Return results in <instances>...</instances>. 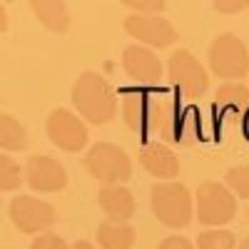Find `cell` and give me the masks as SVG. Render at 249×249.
<instances>
[{
  "label": "cell",
  "mask_w": 249,
  "mask_h": 249,
  "mask_svg": "<svg viewBox=\"0 0 249 249\" xmlns=\"http://www.w3.org/2000/svg\"><path fill=\"white\" fill-rule=\"evenodd\" d=\"M167 77L187 97H202L210 88V75L204 65L187 50H175V55L167 60Z\"/></svg>",
  "instance_id": "obj_7"
},
{
  "label": "cell",
  "mask_w": 249,
  "mask_h": 249,
  "mask_svg": "<svg viewBox=\"0 0 249 249\" xmlns=\"http://www.w3.org/2000/svg\"><path fill=\"white\" fill-rule=\"evenodd\" d=\"M124 30L135 40L152 48H170L179 40L175 25L162 15H127L124 18Z\"/></svg>",
  "instance_id": "obj_10"
},
{
  "label": "cell",
  "mask_w": 249,
  "mask_h": 249,
  "mask_svg": "<svg viewBox=\"0 0 249 249\" xmlns=\"http://www.w3.org/2000/svg\"><path fill=\"white\" fill-rule=\"evenodd\" d=\"M72 102L75 110L82 115V120L90 124H105L115 117L117 97L110 88V82L97 72H82L72 88Z\"/></svg>",
  "instance_id": "obj_1"
},
{
  "label": "cell",
  "mask_w": 249,
  "mask_h": 249,
  "mask_svg": "<svg viewBox=\"0 0 249 249\" xmlns=\"http://www.w3.org/2000/svg\"><path fill=\"white\" fill-rule=\"evenodd\" d=\"M214 107L222 120L239 117L242 122L244 115L249 112V88L244 82H224L214 95Z\"/></svg>",
  "instance_id": "obj_15"
},
{
  "label": "cell",
  "mask_w": 249,
  "mask_h": 249,
  "mask_svg": "<svg viewBox=\"0 0 249 249\" xmlns=\"http://www.w3.org/2000/svg\"><path fill=\"white\" fill-rule=\"evenodd\" d=\"M197 249H234V234L227 230H207L197 237Z\"/></svg>",
  "instance_id": "obj_20"
},
{
  "label": "cell",
  "mask_w": 249,
  "mask_h": 249,
  "mask_svg": "<svg viewBox=\"0 0 249 249\" xmlns=\"http://www.w3.org/2000/svg\"><path fill=\"white\" fill-rule=\"evenodd\" d=\"M88 172L102 184H122L132 177V162L122 147L112 142H97L85 155Z\"/></svg>",
  "instance_id": "obj_4"
},
{
  "label": "cell",
  "mask_w": 249,
  "mask_h": 249,
  "mask_svg": "<svg viewBox=\"0 0 249 249\" xmlns=\"http://www.w3.org/2000/svg\"><path fill=\"white\" fill-rule=\"evenodd\" d=\"M137 239V232L127 222H102L97 227V242L102 249H132Z\"/></svg>",
  "instance_id": "obj_17"
},
{
  "label": "cell",
  "mask_w": 249,
  "mask_h": 249,
  "mask_svg": "<svg viewBox=\"0 0 249 249\" xmlns=\"http://www.w3.org/2000/svg\"><path fill=\"white\" fill-rule=\"evenodd\" d=\"M249 3H244V0H239V3H214V10H222V13H237L242 8H247Z\"/></svg>",
  "instance_id": "obj_25"
},
{
  "label": "cell",
  "mask_w": 249,
  "mask_h": 249,
  "mask_svg": "<svg viewBox=\"0 0 249 249\" xmlns=\"http://www.w3.org/2000/svg\"><path fill=\"white\" fill-rule=\"evenodd\" d=\"M25 179V170H20V164L10 157V155H3L0 157V187L5 192H13L18 190Z\"/></svg>",
  "instance_id": "obj_19"
},
{
  "label": "cell",
  "mask_w": 249,
  "mask_h": 249,
  "mask_svg": "<svg viewBox=\"0 0 249 249\" xmlns=\"http://www.w3.org/2000/svg\"><path fill=\"white\" fill-rule=\"evenodd\" d=\"M227 187L239 195L242 199H249V164H242V167H232L230 172L224 175Z\"/></svg>",
  "instance_id": "obj_21"
},
{
  "label": "cell",
  "mask_w": 249,
  "mask_h": 249,
  "mask_svg": "<svg viewBox=\"0 0 249 249\" xmlns=\"http://www.w3.org/2000/svg\"><path fill=\"white\" fill-rule=\"evenodd\" d=\"M157 249H195V244H192L190 239H184V237L175 234V237H167V239H162Z\"/></svg>",
  "instance_id": "obj_24"
},
{
  "label": "cell",
  "mask_w": 249,
  "mask_h": 249,
  "mask_svg": "<svg viewBox=\"0 0 249 249\" xmlns=\"http://www.w3.org/2000/svg\"><path fill=\"white\" fill-rule=\"evenodd\" d=\"M48 140L65 152H80L88 144V127L68 107H57L48 115Z\"/></svg>",
  "instance_id": "obj_9"
},
{
  "label": "cell",
  "mask_w": 249,
  "mask_h": 249,
  "mask_svg": "<svg viewBox=\"0 0 249 249\" xmlns=\"http://www.w3.org/2000/svg\"><path fill=\"white\" fill-rule=\"evenodd\" d=\"M97 202L112 222H127L135 214V197L124 184H102Z\"/></svg>",
  "instance_id": "obj_14"
},
{
  "label": "cell",
  "mask_w": 249,
  "mask_h": 249,
  "mask_svg": "<svg viewBox=\"0 0 249 249\" xmlns=\"http://www.w3.org/2000/svg\"><path fill=\"white\" fill-rule=\"evenodd\" d=\"M0 144L5 152H20L28 147V130L10 112L0 115Z\"/></svg>",
  "instance_id": "obj_18"
},
{
  "label": "cell",
  "mask_w": 249,
  "mask_h": 249,
  "mask_svg": "<svg viewBox=\"0 0 249 249\" xmlns=\"http://www.w3.org/2000/svg\"><path fill=\"white\" fill-rule=\"evenodd\" d=\"M8 214H10L13 224L18 227L20 232H25V234H40V232L45 234L50 227L57 222L55 207L43 202V199H37V197H30V195L15 197L8 204Z\"/></svg>",
  "instance_id": "obj_6"
},
{
  "label": "cell",
  "mask_w": 249,
  "mask_h": 249,
  "mask_svg": "<svg viewBox=\"0 0 249 249\" xmlns=\"http://www.w3.org/2000/svg\"><path fill=\"white\" fill-rule=\"evenodd\" d=\"M122 68L140 85H157L162 80V62L160 57L142 45H127L122 53Z\"/></svg>",
  "instance_id": "obj_12"
},
{
  "label": "cell",
  "mask_w": 249,
  "mask_h": 249,
  "mask_svg": "<svg viewBox=\"0 0 249 249\" xmlns=\"http://www.w3.org/2000/svg\"><path fill=\"white\" fill-rule=\"evenodd\" d=\"M30 10L50 33H57V35L68 33L70 10L65 3H60V0H35V3H30Z\"/></svg>",
  "instance_id": "obj_16"
},
{
  "label": "cell",
  "mask_w": 249,
  "mask_h": 249,
  "mask_svg": "<svg viewBox=\"0 0 249 249\" xmlns=\"http://www.w3.org/2000/svg\"><path fill=\"white\" fill-rule=\"evenodd\" d=\"M72 249H95V244L92 242H88V239H80V242H75V247Z\"/></svg>",
  "instance_id": "obj_26"
},
{
  "label": "cell",
  "mask_w": 249,
  "mask_h": 249,
  "mask_svg": "<svg viewBox=\"0 0 249 249\" xmlns=\"http://www.w3.org/2000/svg\"><path fill=\"white\" fill-rule=\"evenodd\" d=\"M30 249H70V247H68V242L62 237H57L53 232H45V234H37L33 239Z\"/></svg>",
  "instance_id": "obj_22"
},
{
  "label": "cell",
  "mask_w": 249,
  "mask_h": 249,
  "mask_svg": "<svg viewBox=\"0 0 249 249\" xmlns=\"http://www.w3.org/2000/svg\"><path fill=\"white\" fill-rule=\"evenodd\" d=\"M124 8H130L132 10V15H155V13H162L164 8V3H142V0H127V3H124Z\"/></svg>",
  "instance_id": "obj_23"
},
{
  "label": "cell",
  "mask_w": 249,
  "mask_h": 249,
  "mask_svg": "<svg viewBox=\"0 0 249 249\" xmlns=\"http://www.w3.org/2000/svg\"><path fill=\"white\" fill-rule=\"evenodd\" d=\"M242 130H244V135H247V140H249V112H247L244 120H242Z\"/></svg>",
  "instance_id": "obj_27"
},
{
  "label": "cell",
  "mask_w": 249,
  "mask_h": 249,
  "mask_svg": "<svg viewBox=\"0 0 249 249\" xmlns=\"http://www.w3.org/2000/svg\"><path fill=\"white\" fill-rule=\"evenodd\" d=\"M25 182L35 192H57L68 184V172L57 160L33 155L25 162Z\"/></svg>",
  "instance_id": "obj_11"
},
{
  "label": "cell",
  "mask_w": 249,
  "mask_h": 249,
  "mask_svg": "<svg viewBox=\"0 0 249 249\" xmlns=\"http://www.w3.org/2000/svg\"><path fill=\"white\" fill-rule=\"evenodd\" d=\"M140 164L147 170L152 177L162 179V182H172L179 175V160L177 155L162 142H150L144 144L140 152Z\"/></svg>",
  "instance_id": "obj_13"
},
{
  "label": "cell",
  "mask_w": 249,
  "mask_h": 249,
  "mask_svg": "<svg viewBox=\"0 0 249 249\" xmlns=\"http://www.w3.org/2000/svg\"><path fill=\"white\" fill-rule=\"evenodd\" d=\"M207 57H210V70L227 82H242L249 75V50L232 33L214 37Z\"/></svg>",
  "instance_id": "obj_3"
},
{
  "label": "cell",
  "mask_w": 249,
  "mask_h": 249,
  "mask_svg": "<svg viewBox=\"0 0 249 249\" xmlns=\"http://www.w3.org/2000/svg\"><path fill=\"white\" fill-rule=\"evenodd\" d=\"M239 249H249V239H244V242L239 244Z\"/></svg>",
  "instance_id": "obj_28"
},
{
  "label": "cell",
  "mask_w": 249,
  "mask_h": 249,
  "mask_svg": "<svg viewBox=\"0 0 249 249\" xmlns=\"http://www.w3.org/2000/svg\"><path fill=\"white\" fill-rule=\"evenodd\" d=\"M162 105V95H152L147 90H132L124 92L122 97V117L130 130L140 135H155L157 127V115Z\"/></svg>",
  "instance_id": "obj_8"
},
{
  "label": "cell",
  "mask_w": 249,
  "mask_h": 249,
  "mask_svg": "<svg viewBox=\"0 0 249 249\" xmlns=\"http://www.w3.org/2000/svg\"><path fill=\"white\" fill-rule=\"evenodd\" d=\"M152 212L172 230H182L192 222V195L179 182H160L152 187Z\"/></svg>",
  "instance_id": "obj_2"
},
{
  "label": "cell",
  "mask_w": 249,
  "mask_h": 249,
  "mask_svg": "<svg viewBox=\"0 0 249 249\" xmlns=\"http://www.w3.org/2000/svg\"><path fill=\"white\" fill-rule=\"evenodd\" d=\"M237 214V199L227 184L202 182L197 187V219L207 227H222Z\"/></svg>",
  "instance_id": "obj_5"
}]
</instances>
